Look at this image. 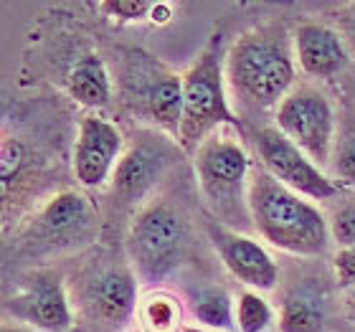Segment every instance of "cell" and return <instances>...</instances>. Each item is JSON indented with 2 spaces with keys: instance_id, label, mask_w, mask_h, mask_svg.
Returning a JSON list of instances; mask_svg holds the SVG:
<instances>
[{
  "instance_id": "obj_2",
  "label": "cell",
  "mask_w": 355,
  "mask_h": 332,
  "mask_svg": "<svg viewBox=\"0 0 355 332\" xmlns=\"http://www.w3.org/2000/svg\"><path fill=\"white\" fill-rule=\"evenodd\" d=\"M252 231L266 246L297 259H322L333 249L327 213L292 188L282 185L259 163L249 185Z\"/></svg>"
},
{
  "instance_id": "obj_11",
  "label": "cell",
  "mask_w": 355,
  "mask_h": 332,
  "mask_svg": "<svg viewBox=\"0 0 355 332\" xmlns=\"http://www.w3.org/2000/svg\"><path fill=\"white\" fill-rule=\"evenodd\" d=\"M180 152L183 148L178 145V140L150 127H140L132 140H127L125 155L119 160V168L110 185L114 203L132 208L135 213L150 198H155L153 193L157 183L168 175Z\"/></svg>"
},
{
  "instance_id": "obj_15",
  "label": "cell",
  "mask_w": 355,
  "mask_h": 332,
  "mask_svg": "<svg viewBox=\"0 0 355 332\" xmlns=\"http://www.w3.org/2000/svg\"><path fill=\"white\" fill-rule=\"evenodd\" d=\"M292 46L297 69L310 79H333L343 74L353 61L340 33L327 23H300L292 30Z\"/></svg>"
},
{
  "instance_id": "obj_16",
  "label": "cell",
  "mask_w": 355,
  "mask_h": 332,
  "mask_svg": "<svg viewBox=\"0 0 355 332\" xmlns=\"http://www.w3.org/2000/svg\"><path fill=\"white\" fill-rule=\"evenodd\" d=\"M330 302L322 284H295L277 304V332H325Z\"/></svg>"
},
{
  "instance_id": "obj_25",
  "label": "cell",
  "mask_w": 355,
  "mask_h": 332,
  "mask_svg": "<svg viewBox=\"0 0 355 332\" xmlns=\"http://www.w3.org/2000/svg\"><path fill=\"white\" fill-rule=\"evenodd\" d=\"M333 274L340 287L355 284V249H340L333 254Z\"/></svg>"
},
{
  "instance_id": "obj_3",
  "label": "cell",
  "mask_w": 355,
  "mask_h": 332,
  "mask_svg": "<svg viewBox=\"0 0 355 332\" xmlns=\"http://www.w3.org/2000/svg\"><path fill=\"white\" fill-rule=\"evenodd\" d=\"M191 165L211 218L221 226L249 234V185L257 163L246 150L241 130L221 127L208 134L191 155Z\"/></svg>"
},
{
  "instance_id": "obj_13",
  "label": "cell",
  "mask_w": 355,
  "mask_h": 332,
  "mask_svg": "<svg viewBox=\"0 0 355 332\" xmlns=\"http://www.w3.org/2000/svg\"><path fill=\"white\" fill-rule=\"evenodd\" d=\"M127 140L112 119L99 112H87L79 119L74 152H71V170L76 183L84 191H104L114 180L119 160L125 155Z\"/></svg>"
},
{
  "instance_id": "obj_7",
  "label": "cell",
  "mask_w": 355,
  "mask_h": 332,
  "mask_svg": "<svg viewBox=\"0 0 355 332\" xmlns=\"http://www.w3.org/2000/svg\"><path fill=\"white\" fill-rule=\"evenodd\" d=\"M119 99L142 122L178 140L183 119V74L145 51H125L119 69Z\"/></svg>"
},
{
  "instance_id": "obj_24",
  "label": "cell",
  "mask_w": 355,
  "mask_h": 332,
  "mask_svg": "<svg viewBox=\"0 0 355 332\" xmlns=\"http://www.w3.org/2000/svg\"><path fill=\"white\" fill-rule=\"evenodd\" d=\"M333 28L340 33L350 51V59H355V0L340 3L333 13Z\"/></svg>"
},
{
  "instance_id": "obj_5",
  "label": "cell",
  "mask_w": 355,
  "mask_h": 332,
  "mask_svg": "<svg viewBox=\"0 0 355 332\" xmlns=\"http://www.w3.org/2000/svg\"><path fill=\"white\" fill-rule=\"evenodd\" d=\"M221 127L241 130V117L231 102L226 82V51L221 36H214L183 71V119L178 145L188 157L208 134Z\"/></svg>"
},
{
  "instance_id": "obj_22",
  "label": "cell",
  "mask_w": 355,
  "mask_h": 332,
  "mask_svg": "<svg viewBox=\"0 0 355 332\" xmlns=\"http://www.w3.org/2000/svg\"><path fill=\"white\" fill-rule=\"evenodd\" d=\"M157 6L160 0H102L96 3V10H102L104 18L114 23H153Z\"/></svg>"
},
{
  "instance_id": "obj_19",
  "label": "cell",
  "mask_w": 355,
  "mask_h": 332,
  "mask_svg": "<svg viewBox=\"0 0 355 332\" xmlns=\"http://www.w3.org/2000/svg\"><path fill=\"white\" fill-rule=\"evenodd\" d=\"M191 325L214 332H236V295L221 284H203L185 295Z\"/></svg>"
},
{
  "instance_id": "obj_21",
  "label": "cell",
  "mask_w": 355,
  "mask_h": 332,
  "mask_svg": "<svg viewBox=\"0 0 355 332\" xmlns=\"http://www.w3.org/2000/svg\"><path fill=\"white\" fill-rule=\"evenodd\" d=\"M277 325V307L266 295L241 289L236 295V332H269Z\"/></svg>"
},
{
  "instance_id": "obj_26",
  "label": "cell",
  "mask_w": 355,
  "mask_h": 332,
  "mask_svg": "<svg viewBox=\"0 0 355 332\" xmlns=\"http://www.w3.org/2000/svg\"><path fill=\"white\" fill-rule=\"evenodd\" d=\"M340 304H343V312H345L348 322L355 325V284L340 287Z\"/></svg>"
},
{
  "instance_id": "obj_27",
  "label": "cell",
  "mask_w": 355,
  "mask_h": 332,
  "mask_svg": "<svg viewBox=\"0 0 355 332\" xmlns=\"http://www.w3.org/2000/svg\"><path fill=\"white\" fill-rule=\"evenodd\" d=\"M3 332H33V330H28V327H23V325H15V322H8V320H6Z\"/></svg>"
},
{
  "instance_id": "obj_1",
  "label": "cell",
  "mask_w": 355,
  "mask_h": 332,
  "mask_svg": "<svg viewBox=\"0 0 355 332\" xmlns=\"http://www.w3.org/2000/svg\"><path fill=\"white\" fill-rule=\"evenodd\" d=\"M292 33L279 23L244 30L226 49V82L234 110L241 114L272 112L297 87Z\"/></svg>"
},
{
  "instance_id": "obj_17",
  "label": "cell",
  "mask_w": 355,
  "mask_h": 332,
  "mask_svg": "<svg viewBox=\"0 0 355 332\" xmlns=\"http://www.w3.org/2000/svg\"><path fill=\"white\" fill-rule=\"evenodd\" d=\"M64 84H67V94L89 112H99L102 107H107L114 94L110 69L94 51L84 53L82 59L74 61Z\"/></svg>"
},
{
  "instance_id": "obj_28",
  "label": "cell",
  "mask_w": 355,
  "mask_h": 332,
  "mask_svg": "<svg viewBox=\"0 0 355 332\" xmlns=\"http://www.w3.org/2000/svg\"><path fill=\"white\" fill-rule=\"evenodd\" d=\"M183 332H214V330H206V327H198V325H185Z\"/></svg>"
},
{
  "instance_id": "obj_29",
  "label": "cell",
  "mask_w": 355,
  "mask_h": 332,
  "mask_svg": "<svg viewBox=\"0 0 355 332\" xmlns=\"http://www.w3.org/2000/svg\"><path fill=\"white\" fill-rule=\"evenodd\" d=\"M130 332H140V330H137V327H135V330H130Z\"/></svg>"
},
{
  "instance_id": "obj_14",
  "label": "cell",
  "mask_w": 355,
  "mask_h": 332,
  "mask_svg": "<svg viewBox=\"0 0 355 332\" xmlns=\"http://www.w3.org/2000/svg\"><path fill=\"white\" fill-rule=\"evenodd\" d=\"M206 234L223 269L244 289L269 295L279 287V264L269 254L261 238L244 234V231L229 229V226H221L214 218H208Z\"/></svg>"
},
{
  "instance_id": "obj_20",
  "label": "cell",
  "mask_w": 355,
  "mask_h": 332,
  "mask_svg": "<svg viewBox=\"0 0 355 332\" xmlns=\"http://www.w3.org/2000/svg\"><path fill=\"white\" fill-rule=\"evenodd\" d=\"M327 173L343 191H355V112L340 114Z\"/></svg>"
},
{
  "instance_id": "obj_23",
  "label": "cell",
  "mask_w": 355,
  "mask_h": 332,
  "mask_svg": "<svg viewBox=\"0 0 355 332\" xmlns=\"http://www.w3.org/2000/svg\"><path fill=\"white\" fill-rule=\"evenodd\" d=\"M330 236H333L335 251L355 249V198H345L333 213L327 216Z\"/></svg>"
},
{
  "instance_id": "obj_18",
  "label": "cell",
  "mask_w": 355,
  "mask_h": 332,
  "mask_svg": "<svg viewBox=\"0 0 355 332\" xmlns=\"http://www.w3.org/2000/svg\"><path fill=\"white\" fill-rule=\"evenodd\" d=\"M188 320L185 297L168 287L142 289V297L135 312V327L140 332H183Z\"/></svg>"
},
{
  "instance_id": "obj_4",
  "label": "cell",
  "mask_w": 355,
  "mask_h": 332,
  "mask_svg": "<svg viewBox=\"0 0 355 332\" xmlns=\"http://www.w3.org/2000/svg\"><path fill=\"white\" fill-rule=\"evenodd\" d=\"M191 246V229L183 213L165 198H150L127 223L125 259L142 289L163 287L183 266Z\"/></svg>"
},
{
  "instance_id": "obj_9",
  "label": "cell",
  "mask_w": 355,
  "mask_h": 332,
  "mask_svg": "<svg viewBox=\"0 0 355 332\" xmlns=\"http://www.w3.org/2000/svg\"><path fill=\"white\" fill-rule=\"evenodd\" d=\"M3 315L8 322L33 332H71L76 327V312L69 279L53 266L31 269L6 295Z\"/></svg>"
},
{
  "instance_id": "obj_6",
  "label": "cell",
  "mask_w": 355,
  "mask_h": 332,
  "mask_svg": "<svg viewBox=\"0 0 355 332\" xmlns=\"http://www.w3.org/2000/svg\"><path fill=\"white\" fill-rule=\"evenodd\" d=\"M76 322L92 332H122L135 322L142 284L127 259H94L69 279Z\"/></svg>"
},
{
  "instance_id": "obj_8",
  "label": "cell",
  "mask_w": 355,
  "mask_h": 332,
  "mask_svg": "<svg viewBox=\"0 0 355 332\" xmlns=\"http://www.w3.org/2000/svg\"><path fill=\"white\" fill-rule=\"evenodd\" d=\"M338 122L333 99L315 84H297L272 114V125L322 170L330 168Z\"/></svg>"
},
{
  "instance_id": "obj_10",
  "label": "cell",
  "mask_w": 355,
  "mask_h": 332,
  "mask_svg": "<svg viewBox=\"0 0 355 332\" xmlns=\"http://www.w3.org/2000/svg\"><path fill=\"white\" fill-rule=\"evenodd\" d=\"M99 213L87 193L59 191L36 208L26 223V241L38 254H69L96 238Z\"/></svg>"
},
{
  "instance_id": "obj_12",
  "label": "cell",
  "mask_w": 355,
  "mask_h": 332,
  "mask_svg": "<svg viewBox=\"0 0 355 332\" xmlns=\"http://www.w3.org/2000/svg\"><path fill=\"white\" fill-rule=\"evenodd\" d=\"M254 152L269 175L304 198L322 203V200H335L343 195V188L327 175V170L312 163L274 125H261L254 132Z\"/></svg>"
}]
</instances>
